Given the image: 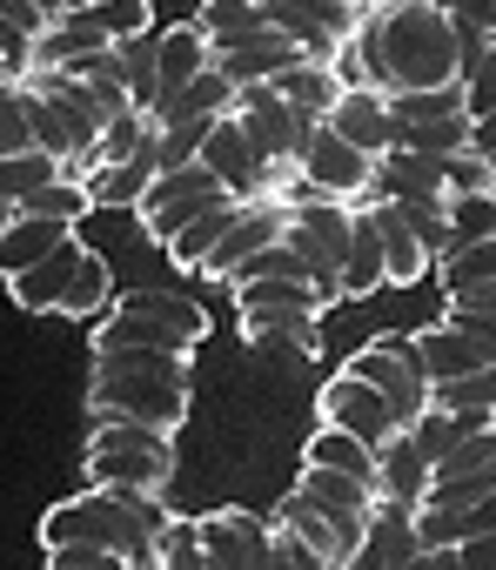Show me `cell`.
Returning <instances> with one entry per match:
<instances>
[{
	"instance_id": "obj_41",
	"label": "cell",
	"mask_w": 496,
	"mask_h": 570,
	"mask_svg": "<svg viewBox=\"0 0 496 570\" xmlns=\"http://www.w3.org/2000/svg\"><path fill=\"white\" fill-rule=\"evenodd\" d=\"M396 148H416V155H456V148H469V115L403 121V128H396Z\"/></svg>"
},
{
	"instance_id": "obj_36",
	"label": "cell",
	"mask_w": 496,
	"mask_h": 570,
	"mask_svg": "<svg viewBox=\"0 0 496 570\" xmlns=\"http://www.w3.org/2000/svg\"><path fill=\"white\" fill-rule=\"evenodd\" d=\"M68 175V161L61 155H48V148H21V155H0V195H8L14 208L28 202V195H41L48 181H61Z\"/></svg>"
},
{
	"instance_id": "obj_39",
	"label": "cell",
	"mask_w": 496,
	"mask_h": 570,
	"mask_svg": "<svg viewBox=\"0 0 496 570\" xmlns=\"http://www.w3.org/2000/svg\"><path fill=\"white\" fill-rule=\"evenodd\" d=\"M115 309H135V316H155V323H168V330H181V336H208V316H201V303H188V296H168V289H128Z\"/></svg>"
},
{
	"instance_id": "obj_26",
	"label": "cell",
	"mask_w": 496,
	"mask_h": 570,
	"mask_svg": "<svg viewBox=\"0 0 496 570\" xmlns=\"http://www.w3.org/2000/svg\"><path fill=\"white\" fill-rule=\"evenodd\" d=\"M389 289V268H383V228H376V208L363 202L356 208V235H349V255H343V303H363Z\"/></svg>"
},
{
	"instance_id": "obj_6",
	"label": "cell",
	"mask_w": 496,
	"mask_h": 570,
	"mask_svg": "<svg viewBox=\"0 0 496 570\" xmlns=\"http://www.w3.org/2000/svg\"><path fill=\"white\" fill-rule=\"evenodd\" d=\"M88 416L95 423H155L181 430L188 423V383H155V376H95L88 383Z\"/></svg>"
},
{
	"instance_id": "obj_14",
	"label": "cell",
	"mask_w": 496,
	"mask_h": 570,
	"mask_svg": "<svg viewBox=\"0 0 496 570\" xmlns=\"http://www.w3.org/2000/svg\"><path fill=\"white\" fill-rule=\"evenodd\" d=\"M329 296L316 289L309 275H256V282H235V316L241 330H269L289 316H323Z\"/></svg>"
},
{
	"instance_id": "obj_40",
	"label": "cell",
	"mask_w": 496,
	"mask_h": 570,
	"mask_svg": "<svg viewBox=\"0 0 496 570\" xmlns=\"http://www.w3.org/2000/svg\"><path fill=\"white\" fill-rule=\"evenodd\" d=\"M155 55H161V35H135V41H115V75L128 81L135 108L155 115Z\"/></svg>"
},
{
	"instance_id": "obj_20",
	"label": "cell",
	"mask_w": 496,
	"mask_h": 570,
	"mask_svg": "<svg viewBox=\"0 0 496 570\" xmlns=\"http://www.w3.org/2000/svg\"><path fill=\"white\" fill-rule=\"evenodd\" d=\"M416 550H423V543H416V510L376 497V517H369V530H363V543H356V557H349L343 570H396V563L416 557Z\"/></svg>"
},
{
	"instance_id": "obj_63",
	"label": "cell",
	"mask_w": 496,
	"mask_h": 570,
	"mask_svg": "<svg viewBox=\"0 0 496 570\" xmlns=\"http://www.w3.org/2000/svg\"><path fill=\"white\" fill-rule=\"evenodd\" d=\"M429 8H449V0H429Z\"/></svg>"
},
{
	"instance_id": "obj_58",
	"label": "cell",
	"mask_w": 496,
	"mask_h": 570,
	"mask_svg": "<svg viewBox=\"0 0 496 570\" xmlns=\"http://www.w3.org/2000/svg\"><path fill=\"white\" fill-rule=\"evenodd\" d=\"M34 8H41L48 21H61V14H68V0H34Z\"/></svg>"
},
{
	"instance_id": "obj_52",
	"label": "cell",
	"mask_w": 496,
	"mask_h": 570,
	"mask_svg": "<svg viewBox=\"0 0 496 570\" xmlns=\"http://www.w3.org/2000/svg\"><path fill=\"white\" fill-rule=\"evenodd\" d=\"M496 108V48L476 61V68H463V115L476 121V115H489Z\"/></svg>"
},
{
	"instance_id": "obj_7",
	"label": "cell",
	"mask_w": 496,
	"mask_h": 570,
	"mask_svg": "<svg viewBox=\"0 0 496 570\" xmlns=\"http://www.w3.org/2000/svg\"><path fill=\"white\" fill-rule=\"evenodd\" d=\"M215 202H235L201 161H188V168H161L155 181H148V195H141V208H135V222L155 235V242H168V235H181L195 215H208Z\"/></svg>"
},
{
	"instance_id": "obj_21",
	"label": "cell",
	"mask_w": 496,
	"mask_h": 570,
	"mask_svg": "<svg viewBox=\"0 0 496 570\" xmlns=\"http://www.w3.org/2000/svg\"><path fill=\"white\" fill-rule=\"evenodd\" d=\"M429 476H436V463L416 450L409 430H396V436L376 450V497H383V503H409V510H416V503L429 497Z\"/></svg>"
},
{
	"instance_id": "obj_28",
	"label": "cell",
	"mask_w": 496,
	"mask_h": 570,
	"mask_svg": "<svg viewBox=\"0 0 496 570\" xmlns=\"http://www.w3.org/2000/svg\"><path fill=\"white\" fill-rule=\"evenodd\" d=\"M195 28L208 35V48H215V55H221V48H241V41H262V35H276L262 0H201Z\"/></svg>"
},
{
	"instance_id": "obj_62",
	"label": "cell",
	"mask_w": 496,
	"mask_h": 570,
	"mask_svg": "<svg viewBox=\"0 0 496 570\" xmlns=\"http://www.w3.org/2000/svg\"><path fill=\"white\" fill-rule=\"evenodd\" d=\"M68 8H95V0H68Z\"/></svg>"
},
{
	"instance_id": "obj_13",
	"label": "cell",
	"mask_w": 496,
	"mask_h": 570,
	"mask_svg": "<svg viewBox=\"0 0 496 570\" xmlns=\"http://www.w3.org/2000/svg\"><path fill=\"white\" fill-rule=\"evenodd\" d=\"M316 410H323V423H336V430H349V436H363L369 450H383L403 423H396V410H389V396L376 390V383H363L356 370H343L336 383H323V396H316Z\"/></svg>"
},
{
	"instance_id": "obj_3",
	"label": "cell",
	"mask_w": 496,
	"mask_h": 570,
	"mask_svg": "<svg viewBox=\"0 0 496 570\" xmlns=\"http://www.w3.org/2000/svg\"><path fill=\"white\" fill-rule=\"evenodd\" d=\"M8 289L34 316H101L115 303V275H108V262L81 235H68L54 255H41L34 268L8 275Z\"/></svg>"
},
{
	"instance_id": "obj_18",
	"label": "cell",
	"mask_w": 496,
	"mask_h": 570,
	"mask_svg": "<svg viewBox=\"0 0 496 570\" xmlns=\"http://www.w3.org/2000/svg\"><path fill=\"white\" fill-rule=\"evenodd\" d=\"M409 343H416V363H423L429 390H436V383H456V376H469V370H489V363H496V350H489L483 336L456 330V323H429V330H416Z\"/></svg>"
},
{
	"instance_id": "obj_55",
	"label": "cell",
	"mask_w": 496,
	"mask_h": 570,
	"mask_svg": "<svg viewBox=\"0 0 496 570\" xmlns=\"http://www.w3.org/2000/svg\"><path fill=\"white\" fill-rule=\"evenodd\" d=\"M456 28H483V35H496V0H449L443 8Z\"/></svg>"
},
{
	"instance_id": "obj_60",
	"label": "cell",
	"mask_w": 496,
	"mask_h": 570,
	"mask_svg": "<svg viewBox=\"0 0 496 570\" xmlns=\"http://www.w3.org/2000/svg\"><path fill=\"white\" fill-rule=\"evenodd\" d=\"M14 215H21V208H14V202H8V195H0V228H8V222H14Z\"/></svg>"
},
{
	"instance_id": "obj_34",
	"label": "cell",
	"mask_w": 496,
	"mask_h": 570,
	"mask_svg": "<svg viewBox=\"0 0 496 570\" xmlns=\"http://www.w3.org/2000/svg\"><path fill=\"white\" fill-rule=\"evenodd\" d=\"M269 523H276V530H296V537H302L309 550H323V557H329L336 570L349 563V550H343V537H336V523H329V517H323V510H316L309 497H296V490H289V497L276 503V517H269Z\"/></svg>"
},
{
	"instance_id": "obj_27",
	"label": "cell",
	"mask_w": 496,
	"mask_h": 570,
	"mask_svg": "<svg viewBox=\"0 0 496 570\" xmlns=\"http://www.w3.org/2000/svg\"><path fill=\"white\" fill-rule=\"evenodd\" d=\"M101 48H115V41L101 35V21H95L88 8H68V14L34 41V68H81V61L101 55Z\"/></svg>"
},
{
	"instance_id": "obj_23",
	"label": "cell",
	"mask_w": 496,
	"mask_h": 570,
	"mask_svg": "<svg viewBox=\"0 0 496 570\" xmlns=\"http://www.w3.org/2000/svg\"><path fill=\"white\" fill-rule=\"evenodd\" d=\"M302 61V48L289 41V35H262V41H241V48H221L215 55V68L228 75V88L241 95V88H262V81H276L282 68H296Z\"/></svg>"
},
{
	"instance_id": "obj_8",
	"label": "cell",
	"mask_w": 496,
	"mask_h": 570,
	"mask_svg": "<svg viewBox=\"0 0 496 570\" xmlns=\"http://www.w3.org/2000/svg\"><path fill=\"white\" fill-rule=\"evenodd\" d=\"M201 168H208L235 202H276V188L289 181V168H269V161L256 155V141L241 135L235 115H215V128H208V141H201Z\"/></svg>"
},
{
	"instance_id": "obj_25",
	"label": "cell",
	"mask_w": 496,
	"mask_h": 570,
	"mask_svg": "<svg viewBox=\"0 0 496 570\" xmlns=\"http://www.w3.org/2000/svg\"><path fill=\"white\" fill-rule=\"evenodd\" d=\"M369 208H376V228H383V268H389V289H409V282H423V275L436 268L429 242L403 222V208H389V202H369Z\"/></svg>"
},
{
	"instance_id": "obj_19",
	"label": "cell",
	"mask_w": 496,
	"mask_h": 570,
	"mask_svg": "<svg viewBox=\"0 0 496 570\" xmlns=\"http://www.w3.org/2000/svg\"><path fill=\"white\" fill-rule=\"evenodd\" d=\"M329 128L343 141H356L369 161H383L396 148V115H389V95L383 88H343V101L329 108Z\"/></svg>"
},
{
	"instance_id": "obj_38",
	"label": "cell",
	"mask_w": 496,
	"mask_h": 570,
	"mask_svg": "<svg viewBox=\"0 0 496 570\" xmlns=\"http://www.w3.org/2000/svg\"><path fill=\"white\" fill-rule=\"evenodd\" d=\"M436 282H443V296H463V289H483V282H496V235L436 255Z\"/></svg>"
},
{
	"instance_id": "obj_35",
	"label": "cell",
	"mask_w": 496,
	"mask_h": 570,
	"mask_svg": "<svg viewBox=\"0 0 496 570\" xmlns=\"http://www.w3.org/2000/svg\"><path fill=\"white\" fill-rule=\"evenodd\" d=\"M95 376H155V383H188L181 350H95Z\"/></svg>"
},
{
	"instance_id": "obj_59",
	"label": "cell",
	"mask_w": 496,
	"mask_h": 570,
	"mask_svg": "<svg viewBox=\"0 0 496 570\" xmlns=\"http://www.w3.org/2000/svg\"><path fill=\"white\" fill-rule=\"evenodd\" d=\"M396 570H429V550H416V557H403Z\"/></svg>"
},
{
	"instance_id": "obj_15",
	"label": "cell",
	"mask_w": 496,
	"mask_h": 570,
	"mask_svg": "<svg viewBox=\"0 0 496 570\" xmlns=\"http://www.w3.org/2000/svg\"><path fill=\"white\" fill-rule=\"evenodd\" d=\"M81 476L95 490H161L175 476V443L168 450H135V443H88Z\"/></svg>"
},
{
	"instance_id": "obj_4",
	"label": "cell",
	"mask_w": 496,
	"mask_h": 570,
	"mask_svg": "<svg viewBox=\"0 0 496 570\" xmlns=\"http://www.w3.org/2000/svg\"><path fill=\"white\" fill-rule=\"evenodd\" d=\"M349 235H356V202H302L289 208L282 222V242L296 248L302 275L329 303H343V255H349Z\"/></svg>"
},
{
	"instance_id": "obj_10",
	"label": "cell",
	"mask_w": 496,
	"mask_h": 570,
	"mask_svg": "<svg viewBox=\"0 0 496 570\" xmlns=\"http://www.w3.org/2000/svg\"><path fill=\"white\" fill-rule=\"evenodd\" d=\"M296 175L316 188V195H329V202H369V181H376V161L356 148V141H343L329 121H316V135H309V148H302V161H296Z\"/></svg>"
},
{
	"instance_id": "obj_11",
	"label": "cell",
	"mask_w": 496,
	"mask_h": 570,
	"mask_svg": "<svg viewBox=\"0 0 496 570\" xmlns=\"http://www.w3.org/2000/svg\"><path fill=\"white\" fill-rule=\"evenodd\" d=\"M262 8H269V28L289 35L309 61H336V48L369 14V8H343V0H262Z\"/></svg>"
},
{
	"instance_id": "obj_31",
	"label": "cell",
	"mask_w": 496,
	"mask_h": 570,
	"mask_svg": "<svg viewBox=\"0 0 496 570\" xmlns=\"http://www.w3.org/2000/svg\"><path fill=\"white\" fill-rule=\"evenodd\" d=\"M269 88H276V95H282L289 108H302V115H316V121H329V108L343 101V75H336L329 61H309V55H302L296 68H282V75H276Z\"/></svg>"
},
{
	"instance_id": "obj_16",
	"label": "cell",
	"mask_w": 496,
	"mask_h": 570,
	"mask_svg": "<svg viewBox=\"0 0 496 570\" xmlns=\"http://www.w3.org/2000/svg\"><path fill=\"white\" fill-rule=\"evenodd\" d=\"M201 543H208V570H269L276 523L248 517V510H208L201 517Z\"/></svg>"
},
{
	"instance_id": "obj_61",
	"label": "cell",
	"mask_w": 496,
	"mask_h": 570,
	"mask_svg": "<svg viewBox=\"0 0 496 570\" xmlns=\"http://www.w3.org/2000/svg\"><path fill=\"white\" fill-rule=\"evenodd\" d=\"M8 88H14V81H8V75H0V101H8Z\"/></svg>"
},
{
	"instance_id": "obj_9",
	"label": "cell",
	"mask_w": 496,
	"mask_h": 570,
	"mask_svg": "<svg viewBox=\"0 0 496 570\" xmlns=\"http://www.w3.org/2000/svg\"><path fill=\"white\" fill-rule=\"evenodd\" d=\"M343 370H356L363 383H376V390L389 396V410H396V423H403V430L429 410V376H423V363H416V343H409V336H376V343H369V350H356Z\"/></svg>"
},
{
	"instance_id": "obj_48",
	"label": "cell",
	"mask_w": 496,
	"mask_h": 570,
	"mask_svg": "<svg viewBox=\"0 0 496 570\" xmlns=\"http://www.w3.org/2000/svg\"><path fill=\"white\" fill-rule=\"evenodd\" d=\"M208 128H215V121H161V128H155V155H161V168H188V161H201Z\"/></svg>"
},
{
	"instance_id": "obj_24",
	"label": "cell",
	"mask_w": 496,
	"mask_h": 570,
	"mask_svg": "<svg viewBox=\"0 0 496 570\" xmlns=\"http://www.w3.org/2000/svg\"><path fill=\"white\" fill-rule=\"evenodd\" d=\"M201 68H215V48H208V35L195 28V21H181V28H168L161 35V55H155V108L168 101V95H181Z\"/></svg>"
},
{
	"instance_id": "obj_51",
	"label": "cell",
	"mask_w": 496,
	"mask_h": 570,
	"mask_svg": "<svg viewBox=\"0 0 496 570\" xmlns=\"http://www.w3.org/2000/svg\"><path fill=\"white\" fill-rule=\"evenodd\" d=\"M483 463H496V423H489V430H469V436L436 463V476H463V470H483Z\"/></svg>"
},
{
	"instance_id": "obj_29",
	"label": "cell",
	"mask_w": 496,
	"mask_h": 570,
	"mask_svg": "<svg viewBox=\"0 0 496 570\" xmlns=\"http://www.w3.org/2000/svg\"><path fill=\"white\" fill-rule=\"evenodd\" d=\"M75 235V222H48V215H14L8 228H0V275H21L34 268L41 255H54L61 242Z\"/></svg>"
},
{
	"instance_id": "obj_33",
	"label": "cell",
	"mask_w": 496,
	"mask_h": 570,
	"mask_svg": "<svg viewBox=\"0 0 496 570\" xmlns=\"http://www.w3.org/2000/svg\"><path fill=\"white\" fill-rule=\"evenodd\" d=\"M235 215H241V202H215L208 215H195L181 235H168V242H161V248H168V262H175V268H188V275H201V262L221 248V235L235 228Z\"/></svg>"
},
{
	"instance_id": "obj_30",
	"label": "cell",
	"mask_w": 496,
	"mask_h": 570,
	"mask_svg": "<svg viewBox=\"0 0 496 570\" xmlns=\"http://www.w3.org/2000/svg\"><path fill=\"white\" fill-rule=\"evenodd\" d=\"M95 350H181V356H195V336H181V330H168L155 316H135V309H115L108 303V316L95 330Z\"/></svg>"
},
{
	"instance_id": "obj_44",
	"label": "cell",
	"mask_w": 496,
	"mask_h": 570,
	"mask_svg": "<svg viewBox=\"0 0 496 570\" xmlns=\"http://www.w3.org/2000/svg\"><path fill=\"white\" fill-rule=\"evenodd\" d=\"M88 208H95V195H88V181H75V175H61V181H48L41 195L21 202V215H48V222H81Z\"/></svg>"
},
{
	"instance_id": "obj_50",
	"label": "cell",
	"mask_w": 496,
	"mask_h": 570,
	"mask_svg": "<svg viewBox=\"0 0 496 570\" xmlns=\"http://www.w3.org/2000/svg\"><path fill=\"white\" fill-rule=\"evenodd\" d=\"M48 570H135V563L121 550H101V543H54Z\"/></svg>"
},
{
	"instance_id": "obj_49",
	"label": "cell",
	"mask_w": 496,
	"mask_h": 570,
	"mask_svg": "<svg viewBox=\"0 0 496 570\" xmlns=\"http://www.w3.org/2000/svg\"><path fill=\"white\" fill-rule=\"evenodd\" d=\"M148 135H155V121H148L141 108H135V115H115V121L101 128V148H95V161H128V155H135Z\"/></svg>"
},
{
	"instance_id": "obj_17",
	"label": "cell",
	"mask_w": 496,
	"mask_h": 570,
	"mask_svg": "<svg viewBox=\"0 0 496 570\" xmlns=\"http://www.w3.org/2000/svg\"><path fill=\"white\" fill-rule=\"evenodd\" d=\"M282 222H289V208H282V202H241L235 228H228V235H221V248L201 262V275H208V282H228L248 255H262L269 242H282Z\"/></svg>"
},
{
	"instance_id": "obj_53",
	"label": "cell",
	"mask_w": 496,
	"mask_h": 570,
	"mask_svg": "<svg viewBox=\"0 0 496 570\" xmlns=\"http://www.w3.org/2000/svg\"><path fill=\"white\" fill-rule=\"evenodd\" d=\"M269 570H336L323 550H309L296 530H276V543H269Z\"/></svg>"
},
{
	"instance_id": "obj_56",
	"label": "cell",
	"mask_w": 496,
	"mask_h": 570,
	"mask_svg": "<svg viewBox=\"0 0 496 570\" xmlns=\"http://www.w3.org/2000/svg\"><path fill=\"white\" fill-rule=\"evenodd\" d=\"M456 557H463V570H496V530L463 537V543H456Z\"/></svg>"
},
{
	"instance_id": "obj_47",
	"label": "cell",
	"mask_w": 496,
	"mask_h": 570,
	"mask_svg": "<svg viewBox=\"0 0 496 570\" xmlns=\"http://www.w3.org/2000/svg\"><path fill=\"white\" fill-rule=\"evenodd\" d=\"M88 14L101 21V35H108V41H135V35H155V8H148V0H95Z\"/></svg>"
},
{
	"instance_id": "obj_2",
	"label": "cell",
	"mask_w": 496,
	"mask_h": 570,
	"mask_svg": "<svg viewBox=\"0 0 496 570\" xmlns=\"http://www.w3.org/2000/svg\"><path fill=\"white\" fill-rule=\"evenodd\" d=\"M168 523V503L161 490H75L68 503H54L41 517V543H101V550H121L135 570H161V550H155V530Z\"/></svg>"
},
{
	"instance_id": "obj_5",
	"label": "cell",
	"mask_w": 496,
	"mask_h": 570,
	"mask_svg": "<svg viewBox=\"0 0 496 570\" xmlns=\"http://www.w3.org/2000/svg\"><path fill=\"white\" fill-rule=\"evenodd\" d=\"M235 121H241V135L256 141V155H262L269 168H289V175H296V161H302V148H309V135H316V115L289 108L269 81L235 95Z\"/></svg>"
},
{
	"instance_id": "obj_45",
	"label": "cell",
	"mask_w": 496,
	"mask_h": 570,
	"mask_svg": "<svg viewBox=\"0 0 496 570\" xmlns=\"http://www.w3.org/2000/svg\"><path fill=\"white\" fill-rule=\"evenodd\" d=\"M21 148H34V88L28 81H14L8 101H0V155H21Z\"/></svg>"
},
{
	"instance_id": "obj_32",
	"label": "cell",
	"mask_w": 496,
	"mask_h": 570,
	"mask_svg": "<svg viewBox=\"0 0 496 570\" xmlns=\"http://www.w3.org/2000/svg\"><path fill=\"white\" fill-rule=\"evenodd\" d=\"M215 115H235V88H228V75L221 68H201L181 95H168L148 121L161 128V121H215Z\"/></svg>"
},
{
	"instance_id": "obj_57",
	"label": "cell",
	"mask_w": 496,
	"mask_h": 570,
	"mask_svg": "<svg viewBox=\"0 0 496 570\" xmlns=\"http://www.w3.org/2000/svg\"><path fill=\"white\" fill-rule=\"evenodd\" d=\"M469 148H483V155H489V161H496V108H489V115H476V121H469Z\"/></svg>"
},
{
	"instance_id": "obj_54",
	"label": "cell",
	"mask_w": 496,
	"mask_h": 570,
	"mask_svg": "<svg viewBox=\"0 0 496 570\" xmlns=\"http://www.w3.org/2000/svg\"><path fill=\"white\" fill-rule=\"evenodd\" d=\"M0 28H21V35H34V41H41L54 21L34 8V0H0Z\"/></svg>"
},
{
	"instance_id": "obj_42",
	"label": "cell",
	"mask_w": 496,
	"mask_h": 570,
	"mask_svg": "<svg viewBox=\"0 0 496 570\" xmlns=\"http://www.w3.org/2000/svg\"><path fill=\"white\" fill-rule=\"evenodd\" d=\"M161 570H208V543H201V517H168L155 530Z\"/></svg>"
},
{
	"instance_id": "obj_64",
	"label": "cell",
	"mask_w": 496,
	"mask_h": 570,
	"mask_svg": "<svg viewBox=\"0 0 496 570\" xmlns=\"http://www.w3.org/2000/svg\"><path fill=\"white\" fill-rule=\"evenodd\" d=\"M369 8H389V0H369Z\"/></svg>"
},
{
	"instance_id": "obj_12",
	"label": "cell",
	"mask_w": 496,
	"mask_h": 570,
	"mask_svg": "<svg viewBox=\"0 0 496 570\" xmlns=\"http://www.w3.org/2000/svg\"><path fill=\"white\" fill-rule=\"evenodd\" d=\"M296 497H309V503L336 523L343 550L356 557V543H363V530H369V517H376V483H363V476H349V470H329V463H302Z\"/></svg>"
},
{
	"instance_id": "obj_46",
	"label": "cell",
	"mask_w": 496,
	"mask_h": 570,
	"mask_svg": "<svg viewBox=\"0 0 496 570\" xmlns=\"http://www.w3.org/2000/svg\"><path fill=\"white\" fill-rule=\"evenodd\" d=\"M443 188L449 195H489L496 188V161L483 148H456V155H443Z\"/></svg>"
},
{
	"instance_id": "obj_1",
	"label": "cell",
	"mask_w": 496,
	"mask_h": 570,
	"mask_svg": "<svg viewBox=\"0 0 496 570\" xmlns=\"http://www.w3.org/2000/svg\"><path fill=\"white\" fill-rule=\"evenodd\" d=\"M363 55H369V88L403 95V88H449L456 81V28L429 0H389L363 14Z\"/></svg>"
},
{
	"instance_id": "obj_43",
	"label": "cell",
	"mask_w": 496,
	"mask_h": 570,
	"mask_svg": "<svg viewBox=\"0 0 496 570\" xmlns=\"http://www.w3.org/2000/svg\"><path fill=\"white\" fill-rule=\"evenodd\" d=\"M496 235V188L489 195H449V248L463 242H489ZM443 248V255H449Z\"/></svg>"
},
{
	"instance_id": "obj_37",
	"label": "cell",
	"mask_w": 496,
	"mask_h": 570,
	"mask_svg": "<svg viewBox=\"0 0 496 570\" xmlns=\"http://www.w3.org/2000/svg\"><path fill=\"white\" fill-rule=\"evenodd\" d=\"M302 463H329V470H349V476H363V483H376V450H369L363 436H349V430H336V423H323V430L309 436V450H302Z\"/></svg>"
},
{
	"instance_id": "obj_22",
	"label": "cell",
	"mask_w": 496,
	"mask_h": 570,
	"mask_svg": "<svg viewBox=\"0 0 496 570\" xmlns=\"http://www.w3.org/2000/svg\"><path fill=\"white\" fill-rule=\"evenodd\" d=\"M155 175H161V155H155V135H148L128 161H101V168L88 175V195H95V208H128V215H135Z\"/></svg>"
}]
</instances>
